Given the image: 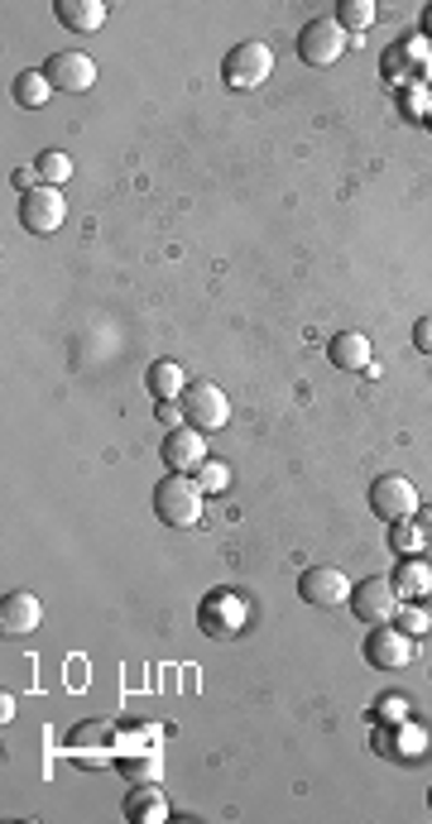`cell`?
<instances>
[{
	"mask_svg": "<svg viewBox=\"0 0 432 824\" xmlns=\"http://www.w3.org/2000/svg\"><path fill=\"white\" fill-rule=\"evenodd\" d=\"M413 523L423 528V537L432 542V504H428V508H418V513H413Z\"/></svg>",
	"mask_w": 432,
	"mask_h": 824,
	"instance_id": "29",
	"label": "cell"
},
{
	"mask_svg": "<svg viewBox=\"0 0 432 824\" xmlns=\"http://www.w3.org/2000/svg\"><path fill=\"white\" fill-rule=\"evenodd\" d=\"M370 508H375V518L380 523H408V518L418 513V489H413V480H404V475H380L375 484H370Z\"/></svg>",
	"mask_w": 432,
	"mask_h": 824,
	"instance_id": "8",
	"label": "cell"
},
{
	"mask_svg": "<svg viewBox=\"0 0 432 824\" xmlns=\"http://www.w3.org/2000/svg\"><path fill=\"white\" fill-rule=\"evenodd\" d=\"M269 72H274V48L260 44V39H245V44H236L231 53H226L221 82L231 92H255V87L269 82Z\"/></svg>",
	"mask_w": 432,
	"mask_h": 824,
	"instance_id": "3",
	"label": "cell"
},
{
	"mask_svg": "<svg viewBox=\"0 0 432 824\" xmlns=\"http://www.w3.org/2000/svg\"><path fill=\"white\" fill-rule=\"evenodd\" d=\"M159 422H168V432H173L178 422H183V408H178V403H159Z\"/></svg>",
	"mask_w": 432,
	"mask_h": 824,
	"instance_id": "28",
	"label": "cell"
},
{
	"mask_svg": "<svg viewBox=\"0 0 432 824\" xmlns=\"http://www.w3.org/2000/svg\"><path fill=\"white\" fill-rule=\"evenodd\" d=\"M341 53H346V29L336 24V15H317L298 29V58L308 68H332Z\"/></svg>",
	"mask_w": 432,
	"mask_h": 824,
	"instance_id": "6",
	"label": "cell"
},
{
	"mask_svg": "<svg viewBox=\"0 0 432 824\" xmlns=\"http://www.w3.org/2000/svg\"><path fill=\"white\" fill-rule=\"evenodd\" d=\"M154 513L164 528H197L202 523V489L188 475H168L154 489Z\"/></svg>",
	"mask_w": 432,
	"mask_h": 824,
	"instance_id": "2",
	"label": "cell"
},
{
	"mask_svg": "<svg viewBox=\"0 0 432 824\" xmlns=\"http://www.w3.org/2000/svg\"><path fill=\"white\" fill-rule=\"evenodd\" d=\"M53 15L68 34H96L106 24V0H58Z\"/></svg>",
	"mask_w": 432,
	"mask_h": 824,
	"instance_id": "14",
	"label": "cell"
},
{
	"mask_svg": "<svg viewBox=\"0 0 432 824\" xmlns=\"http://www.w3.org/2000/svg\"><path fill=\"white\" fill-rule=\"evenodd\" d=\"M48 92H53V82L44 77V72H20L15 77V101L24 106V111H39V106H48Z\"/></svg>",
	"mask_w": 432,
	"mask_h": 824,
	"instance_id": "19",
	"label": "cell"
},
{
	"mask_svg": "<svg viewBox=\"0 0 432 824\" xmlns=\"http://www.w3.org/2000/svg\"><path fill=\"white\" fill-rule=\"evenodd\" d=\"M178 408H183V422L197 432H221L226 422H231V398H226L216 384H188L183 398H178Z\"/></svg>",
	"mask_w": 432,
	"mask_h": 824,
	"instance_id": "4",
	"label": "cell"
},
{
	"mask_svg": "<svg viewBox=\"0 0 432 824\" xmlns=\"http://www.w3.org/2000/svg\"><path fill=\"white\" fill-rule=\"evenodd\" d=\"M116 767L125 772V781H159V772H164V758H154V753H140V758H120Z\"/></svg>",
	"mask_w": 432,
	"mask_h": 824,
	"instance_id": "23",
	"label": "cell"
},
{
	"mask_svg": "<svg viewBox=\"0 0 432 824\" xmlns=\"http://www.w3.org/2000/svg\"><path fill=\"white\" fill-rule=\"evenodd\" d=\"M298 595H303V604L332 609V604L351 599V580L336 571V566H308V571L298 575Z\"/></svg>",
	"mask_w": 432,
	"mask_h": 824,
	"instance_id": "10",
	"label": "cell"
},
{
	"mask_svg": "<svg viewBox=\"0 0 432 824\" xmlns=\"http://www.w3.org/2000/svg\"><path fill=\"white\" fill-rule=\"evenodd\" d=\"M192 480H197L202 494H226V489H231V465H221V460L207 456L197 470H192Z\"/></svg>",
	"mask_w": 432,
	"mask_h": 824,
	"instance_id": "21",
	"label": "cell"
},
{
	"mask_svg": "<svg viewBox=\"0 0 432 824\" xmlns=\"http://www.w3.org/2000/svg\"><path fill=\"white\" fill-rule=\"evenodd\" d=\"M413 350H418V355H432V317H418L413 322Z\"/></svg>",
	"mask_w": 432,
	"mask_h": 824,
	"instance_id": "26",
	"label": "cell"
},
{
	"mask_svg": "<svg viewBox=\"0 0 432 824\" xmlns=\"http://www.w3.org/2000/svg\"><path fill=\"white\" fill-rule=\"evenodd\" d=\"M394 590H399L404 599H423L428 590H432V566L428 561H418V556H408L404 566H394Z\"/></svg>",
	"mask_w": 432,
	"mask_h": 824,
	"instance_id": "18",
	"label": "cell"
},
{
	"mask_svg": "<svg viewBox=\"0 0 432 824\" xmlns=\"http://www.w3.org/2000/svg\"><path fill=\"white\" fill-rule=\"evenodd\" d=\"M423 609H428V614H432V590H428V595H423Z\"/></svg>",
	"mask_w": 432,
	"mask_h": 824,
	"instance_id": "31",
	"label": "cell"
},
{
	"mask_svg": "<svg viewBox=\"0 0 432 824\" xmlns=\"http://www.w3.org/2000/svg\"><path fill=\"white\" fill-rule=\"evenodd\" d=\"M423 39H428V44H432V5H428V10H423Z\"/></svg>",
	"mask_w": 432,
	"mask_h": 824,
	"instance_id": "30",
	"label": "cell"
},
{
	"mask_svg": "<svg viewBox=\"0 0 432 824\" xmlns=\"http://www.w3.org/2000/svg\"><path fill=\"white\" fill-rule=\"evenodd\" d=\"M423 542L428 537H423V528H418V523L413 528H408V523H394L389 528V547L404 552V556H418V552H423Z\"/></svg>",
	"mask_w": 432,
	"mask_h": 824,
	"instance_id": "24",
	"label": "cell"
},
{
	"mask_svg": "<svg viewBox=\"0 0 432 824\" xmlns=\"http://www.w3.org/2000/svg\"><path fill=\"white\" fill-rule=\"evenodd\" d=\"M20 221L24 230H34V235H53L58 226L68 221V202H63V187H34L20 197Z\"/></svg>",
	"mask_w": 432,
	"mask_h": 824,
	"instance_id": "9",
	"label": "cell"
},
{
	"mask_svg": "<svg viewBox=\"0 0 432 824\" xmlns=\"http://www.w3.org/2000/svg\"><path fill=\"white\" fill-rule=\"evenodd\" d=\"M428 805H432V791H428Z\"/></svg>",
	"mask_w": 432,
	"mask_h": 824,
	"instance_id": "32",
	"label": "cell"
},
{
	"mask_svg": "<svg viewBox=\"0 0 432 824\" xmlns=\"http://www.w3.org/2000/svg\"><path fill=\"white\" fill-rule=\"evenodd\" d=\"M207 460V432H197V427H173V432H164V465L173 470V475H192V470Z\"/></svg>",
	"mask_w": 432,
	"mask_h": 824,
	"instance_id": "11",
	"label": "cell"
},
{
	"mask_svg": "<svg viewBox=\"0 0 432 824\" xmlns=\"http://www.w3.org/2000/svg\"><path fill=\"white\" fill-rule=\"evenodd\" d=\"M370 20H375V0H341V5H336V24H341L346 34H356V39H360V29H370Z\"/></svg>",
	"mask_w": 432,
	"mask_h": 824,
	"instance_id": "20",
	"label": "cell"
},
{
	"mask_svg": "<svg viewBox=\"0 0 432 824\" xmlns=\"http://www.w3.org/2000/svg\"><path fill=\"white\" fill-rule=\"evenodd\" d=\"M351 609H356L360 623L380 628V623H394V618H399L404 595L394 590V580H389V575H370V580H360V585H356Z\"/></svg>",
	"mask_w": 432,
	"mask_h": 824,
	"instance_id": "5",
	"label": "cell"
},
{
	"mask_svg": "<svg viewBox=\"0 0 432 824\" xmlns=\"http://www.w3.org/2000/svg\"><path fill=\"white\" fill-rule=\"evenodd\" d=\"M44 623V604L29 595V590H10L5 599H0V628H5L10 638H24L34 633V628Z\"/></svg>",
	"mask_w": 432,
	"mask_h": 824,
	"instance_id": "13",
	"label": "cell"
},
{
	"mask_svg": "<svg viewBox=\"0 0 432 824\" xmlns=\"http://www.w3.org/2000/svg\"><path fill=\"white\" fill-rule=\"evenodd\" d=\"M44 77L53 82V92H87L96 82V63L87 53H53L44 68Z\"/></svg>",
	"mask_w": 432,
	"mask_h": 824,
	"instance_id": "12",
	"label": "cell"
},
{
	"mask_svg": "<svg viewBox=\"0 0 432 824\" xmlns=\"http://www.w3.org/2000/svg\"><path fill=\"white\" fill-rule=\"evenodd\" d=\"M144 384H149L154 403H178L192 379L183 374V365H178V360H154L149 374H144Z\"/></svg>",
	"mask_w": 432,
	"mask_h": 824,
	"instance_id": "16",
	"label": "cell"
},
{
	"mask_svg": "<svg viewBox=\"0 0 432 824\" xmlns=\"http://www.w3.org/2000/svg\"><path fill=\"white\" fill-rule=\"evenodd\" d=\"M394 623H399L408 638H418V633H423V628H432V614H428V609H413V604H404Z\"/></svg>",
	"mask_w": 432,
	"mask_h": 824,
	"instance_id": "25",
	"label": "cell"
},
{
	"mask_svg": "<svg viewBox=\"0 0 432 824\" xmlns=\"http://www.w3.org/2000/svg\"><path fill=\"white\" fill-rule=\"evenodd\" d=\"M327 360H332L336 369H346V374H365V365H370V336L336 331L332 341H327Z\"/></svg>",
	"mask_w": 432,
	"mask_h": 824,
	"instance_id": "15",
	"label": "cell"
},
{
	"mask_svg": "<svg viewBox=\"0 0 432 824\" xmlns=\"http://www.w3.org/2000/svg\"><path fill=\"white\" fill-rule=\"evenodd\" d=\"M34 168H39V178L48 187H63L68 178H72V159L68 154H58V149H44L39 159H34Z\"/></svg>",
	"mask_w": 432,
	"mask_h": 824,
	"instance_id": "22",
	"label": "cell"
},
{
	"mask_svg": "<svg viewBox=\"0 0 432 824\" xmlns=\"http://www.w3.org/2000/svg\"><path fill=\"white\" fill-rule=\"evenodd\" d=\"M125 820H135V824H159V820H168V796H164V786L135 781V796H125Z\"/></svg>",
	"mask_w": 432,
	"mask_h": 824,
	"instance_id": "17",
	"label": "cell"
},
{
	"mask_svg": "<svg viewBox=\"0 0 432 824\" xmlns=\"http://www.w3.org/2000/svg\"><path fill=\"white\" fill-rule=\"evenodd\" d=\"M428 125H432V116H428Z\"/></svg>",
	"mask_w": 432,
	"mask_h": 824,
	"instance_id": "33",
	"label": "cell"
},
{
	"mask_svg": "<svg viewBox=\"0 0 432 824\" xmlns=\"http://www.w3.org/2000/svg\"><path fill=\"white\" fill-rule=\"evenodd\" d=\"M413 657H418V642L408 638L399 623L370 628V638H365V662L375 666V671H404V666H413Z\"/></svg>",
	"mask_w": 432,
	"mask_h": 824,
	"instance_id": "7",
	"label": "cell"
},
{
	"mask_svg": "<svg viewBox=\"0 0 432 824\" xmlns=\"http://www.w3.org/2000/svg\"><path fill=\"white\" fill-rule=\"evenodd\" d=\"M197 623L212 642H236L255 623V604L240 595V590H212V595L197 604Z\"/></svg>",
	"mask_w": 432,
	"mask_h": 824,
	"instance_id": "1",
	"label": "cell"
},
{
	"mask_svg": "<svg viewBox=\"0 0 432 824\" xmlns=\"http://www.w3.org/2000/svg\"><path fill=\"white\" fill-rule=\"evenodd\" d=\"M15 187H20V192H34V187H44L39 168H34V163H29V168H15Z\"/></svg>",
	"mask_w": 432,
	"mask_h": 824,
	"instance_id": "27",
	"label": "cell"
}]
</instances>
